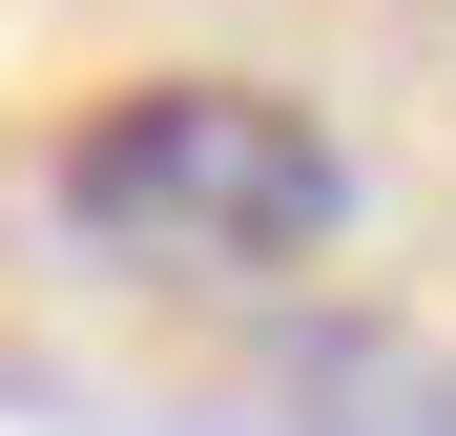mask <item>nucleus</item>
Returning <instances> with one entry per match:
<instances>
[{
    "instance_id": "nucleus-1",
    "label": "nucleus",
    "mask_w": 456,
    "mask_h": 436,
    "mask_svg": "<svg viewBox=\"0 0 456 436\" xmlns=\"http://www.w3.org/2000/svg\"><path fill=\"white\" fill-rule=\"evenodd\" d=\"M332 125L270 104V84H125L104 125H62V229L125 250V270H290L332 250Z\"/></svg>"
}]
</instances>
